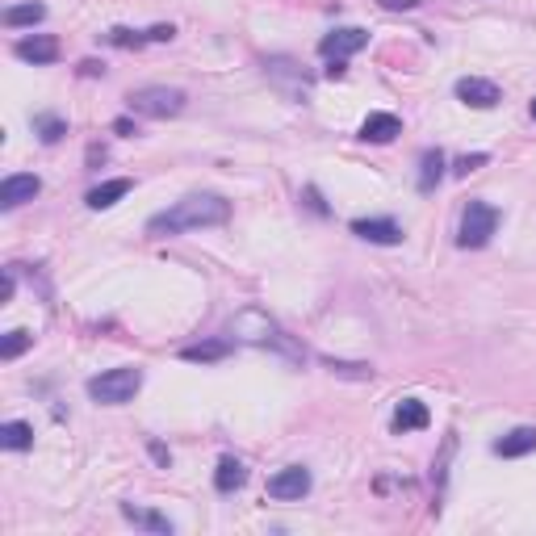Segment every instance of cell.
Here are the masks:
<instances>
[{
	"label": "cell",
	"instance_id": "1",
	"mask_svg": "<svg viewBox=\"0 0 536 536\" xmlns=\"http://www.w3.org/2000/svg\"><path fill=\"white\" fill-rule=\"evenodd\" d=\"M227 219H231V201H222L219 193H189L172 210H164V214H156V219L147 222V235L151 239H168V235L222 227Z\"/></svg>",
	"mask_w": 536,
	"mask_h": 536
},
{
	"label": "cell",
	"instance_id": "2",
	"mask_svg": "<svg viewBox=\"0 0 536 536\" xmlns=\"http://www.w3.org/2000/svg\"><path fill=\"white\" fill-rule=\"evenodd\" d=\"M231 335L239 344H252V348H272V353L290 356L293 365H302L306 361L302 348H298V344H293L290 335L264 315V310H256V306H247V310H239V315L231 318Z\"/></svg>",
	"mask_w": 536,
	"mask_h": 536
},
{
	"label": "cell",
	"instance_id": "3",
	"mask_svg": "<svg viewBox=\"0 0 536 536\" xmlns=\"http://www.w3.org/2000/svg\"><path fill=\"white\" fill-rule=\"evenodd\" d=\"M138 390H143V369H134V365L110 369V373H101V378L88 381V398L101 402V406H122V402H130Z\"/></svg>",
	"mask_w": 536,
	"mask_h": 536
},
{
	"label": "cell",
	"instance_id": "4",
	"mask_svg": "<svg viewBox=\"0 0 536 536\" xmlns=\"http://www.w3.org/2000/svg\"><path fill=\"white\" fill-rule=\"evenodd\" d=\"M126 105L138 118H176L184 110V93L168 85H147V88H134L130 97H126Z\"/></svg>",
	"mask_w": 536,
	"mask_h": 536
},
{
	"label": "cell",
	"instance_id": "5",
	"mask_svg": "<svg viewBox=\"0 0 536 536\" xmlns=\"http://www.w3.org/2000/svg\"><path fill=\"white\" fill-rule=\"evenodd\" d=\"M264 76L285 101H306V93H310V72L298 59H290V55H268Z\"/></svg>",
	"mask_w": 536,
	"mask_h": 536
},
{
	"label": "cell",
	"instance_id": "6",
	"mask_svg": "<svg viewBox=\"0 0 536 536\" xmlns=\"http://www.w3.org/2000/svg\"><path fill=\"white\" fill-rule=\"evenodd\" d=\"M495 231H499V210L490 206V201H469L465 214H461L457 244H461V247H487Z\"/></svg>",
	"mask_w": 536,
	"mask_h": 536
},
{
	"label": "cell",
	"instance_id": "7",
	"mask_svg": "<svg viewBox=\"0 0 536 536\" xmlns=\"http://www.w3.org/2000/svg\"><path fill=\"white\" fill-rule=\"evenodd\" d=\"M310 487H315V478H310V469L306 465H285V469H277V474L268 478V499L277 503H298L310 495Z\"/></svg>",
	"mask_w": 536,
	"mask_h": 536
},
{
	"label": "cell",
	"instance_id": "8",
	"mask_svg": "<svg viewBox=\"0 0 536 536\" xmlns=\"http://www.w3.org/2000/svg\"><path fill=\"white\" fill-rule=\"evenodd\" d=\"M365 47H369L365 30L344 25V30H331V34H323V42H318V55H323V59H348V55H356V50H365Z\"/></svg>",
	"mask_w": 536,
	"mask_h": 536
},
{
	"label": "cell",
	"instance_id": "9",
	"mask_svg": "<svg viewBox=\"0 0 536 536\" xmlns=\"http://www.w3.org/2000/svg\"><path fill=\"white\" fill-rule=\"evenodd\" d=\"M457 101H465L469 110H495L503 101L499 85L495 80H482V76H465V80H457Z\"/></svg>",
	"mask_w": 536,
	"mask_h": 536
},
{
	"label": "cell",
	"instance_id": "10",
	"mask_svg": "<svg viewBox=\"0 0 536 536\" xmlns=\"http://www.w3.org/2000/svg\"><path fill=\"white\" fill-rule=\"evenodd\" d=\"M353 235H356V239H365V244H378V247L402 244V227L394 219H356Z\"/></svg>",
	"mask_w": 536,
	"mask_h": 536
},
{
	"label": "cell",
	"instance_id": "11",
	"mask_svg": "<svg viewBox=\"0 0 536 536\" xmlns=\"http://www.w3.org/2000/svg\"><path fill=\"white\" fill-rule=\"evenodd\" d=\"M17 59L25 63H34V67H47V63L59 59V38H50V34H34V38H17Z\"/></svg>",
	"mask_w": 536,
	"mask_h": 536
},
{
	"label": "cell",
	"instance_id": "12",
	"mask_svg": "<svg viewBox=\"0 0 536 536\" xmlns=\"http://www.w3.org/2000/svg\"><path fill=\"white\" fill-rule=\"evenodd\" d=\"M38 193H42V181H38V176H30V172L9 176V181L0 184V210H17V206H25V201H34Z\"/></svg>",
	"mask_w": 536,
	"mask_h": 536
},
{
	"label": "cell",
	"instance_id": "13",
	"mask_svg": "<svg viewBox=\"0 0 536 536\" xmlns=\"http://www.w3.org/2000/svg\"><path fill=\"white\" fill-rule=\"evenodd\" d=\"M398 134H402L398 113H369L365 126H361V138H365V143H394Z\"/></svg>",
	"mask_w": 536,
	"mask_h": 536
},
{
	"label": "cell",
	"instance_id": "14",
	"mask_svg": "<svg viewBox=\"0 0 536 536\" xmlns=\"http://www.w3.org/2000/svg\"><path fill=\"white\" fill-rule=\"evenodd\" d=\"M490 449H495V457H528V452H536V427H512Z\"/></svg>",
	"mask_w": 536,
	"mask_h": 536
},
{
	"label": "cell",
	"instance_id": "15",
	"mask_svg": "<svg viewBox=\"0 0 536 536\" xmlns=\"http://www.w3.org/2000/svg\"><path fill=\"white\" fill-rule=\"evenodd\" d=\"M231 348H235L231 340H201V344L181 348V361H189V365H210V361H227Z\"/></svg>",
	"mask_w": 536,
	"mask_h": 536
},
{
	"label": "cell",
	"instance_id": "16",
	"mask_svg": "<svg viewBox=\"0 0 536 536\" xmlns=\"http://www.w3.org/2000/svg\"><path fill=\"white\" fill-rule=\"evenodd\" d=\"M427 419H432V415H427V406L419 398H402L398 406H394V432H419V427H427Z\"/></svg>",
	"mask_w": 536,
	"mask_h": 536
},
{
	"label": "cell",
	"instance_id": "17",
	"mask_svg": "<svg viewBox=\"0 0 536 536\" xmlns=\"http://www.w3.org/2000/svg\"><path fill=\"white\" fill-rule=\"evenodd\" d=\"M134 184L126 181V176H118V181H105V184H97V189H88V210H110V206H118L126 193H130Z\"/></svg>",
	"mask_w": 536,
	"mask_h": 536
},
{
	"label": "cell",
	"instance_id": "18",
	"mask_svg": "<svg viewBox=\"0 0 536 536\" xmlns=\"http://www.w3.org/2000/svg\"><path fill=\"white\" fill-rule=\"evenodd\" d=\"M444 176V151L440 147H427L424 156H419V193H432Z\"/></svg>",
	"mask_w": 536,
	"mask_h": 536
},
{
	"label": "cell",
	"instance_id": "19",
	"mask_svg": "<svg viewBox=\"0 0 536 536\" xmlns=\"http://www.w3.org/2000/svg\"><path fill=\"white\" fill-rule=\"evenodd\" d=\"M0 449H9V452L34 449V427L25 424V419H9V424L0 427Z\"/></svg>",
	"mask_w": 536,
	"mask_h": 536
},
{
	"label": "cell",
	"instance_id": "20",
	"mask_svg": "<svg viewBox=\"0 0 536 536\" xmlns=\"http://www.w3.org/2000/svg\"><path fill=\"white\" fill-rule=\"evenodd\" d=\"M244 482H247L244 461H235V457H222L219 469H214V487H219L222 495H231V490H239Z\"/></svg>",
	"mask_w": 536,
	"mask_h": 536
},
{
	"label": "cell",
	"instance_id": "21",
	"mask_svg": "<svg viewBox=\"0 0 536 536\" xmlns=\"http://www.w3.org/2000/svg\"><path fill=\"white\" fill-rule=\"evenodd\" d=\"M122 515L130 520V524L147 528V532L172 536V520H164V515H156V512H143V507H130V503H122Z\"/></svg>",
	"mask_w": 536,
	"mask_h": 536
},
{
	"label": "cell",
	"instance_id": "22",
	"mask_svg": "<svg viewBox=\"0 0 536 536\" xmlns=\"http://www.w3.org/2000/svg\"><path fill=\"white\" fill-rule=\"evenodd\" d=\"M42 17H47V9L30 0V4H13V9H4V17H0V22L9 25V30H22V25H38Z\"/></svg>",
	"mask_w": 536,
	"mask_h": 536
},
{
	"label": "cell",
	"instance_id": "23",
	"mask_svg": "<svg viewBox=\"0 0 536 536\" xmlns=\"http://www.w3.org/2000/svg\"><path fill=\"white\" fill-rule=\"evenodd\" d=\"M30 344H34V335H30V331H22V327L9 331V335L0 340V361H17V356H22Z\"/></svg>",
	"mask_w": 536,
	"mask_h": 536
},
{
	"label": "cell",
	"instance_id": "24",
	"mask_svg": "<svg viewBox=\"0 0 536 536\" xmlns=\"http://www.w3.org/2000/svg\"><path fill=\"white\" fill-rule=\"evenodd\" d=\"M113 42V47H126V50H138L143 47V42H151V34H147V30H126V25H118V30H110V34H105Z\"/></svg>",
	"mask_w": 536,
	"mask_h": 536
},
{
	"label": "cell",
	"instance_id": "25",
	"mask_svg": "<svg viewBox=\"0 0 536 536\" xmlns=\"http://www.w3.org/2000/svg\"><path fill=\"white\" fill-rule=\"evenodd\" d=\"M63 134H67L63 118H38V138H42V143H59Z\"/></svg>",
	"mask_w": 536,
	"mask_h": 536
},
{
	"label": "cell",
	"instance_id": "26",
	"mask_svg": "<svg viewBox=\"0 0 536 536\" xmlns=\"http://www.w3.org/2000/svg\"><path fill=\"white\" fill-rule=\"evenodd\" d=\"M331 373H340V378H373V365H344V361H327Z\"/></svg>",
	"mask_w": 536,
	"mask_h": 536
},
{
	"label": "cell",
	"instance_id": "27",
	"mask_svg": "<svg viewBox=\"0 0 536 536\" xmlns=\"http://www.w3.org/2000/svg\"><path fill=\"white\" fill-rule=\"evenodd\" d=\"M487 159L490 156H482V151H478V156H461V159H457V168H452V176H469V172H478Z\"/></svg>",
	"mask_w": 536,
	"mask_h": 536
},
{
	"label": "cell",
	"instance_id": "28",
	"mask_svg": "<svg viewBox=\"0 0 536 536\" xmlns=\"http://www.w3.org/2000/svg\"><path fill=\"white\" fill-rule=\"evenodd\" d=\"M381 9H394V13H411V9H419L424 0H378Z\"/></svg>",
	"mask_w": 536,
	"mask_h": 536
},
{
	"label": "cell",
	"instance_id": "29",
	"mask_svg": "<svg viewBox=\"0 0 536 536\" xmlns=\"http://www.w3.org/2000/svg\"><path fill=\"white\" fill-rule=\"evenodd\" d=\"M13 290H17V281H13V268H9V272H4V281H0V306L13 302Z\"/></svg>",
	"mask_w": 536,
	"mask_h": 536
},
{
	"label": "cell",
	"instance_id": "30",
	"mask_svg": "<svg viewBox=\"0 0 536 536\" xmlns=\"http://www.w3.org/2000/svg\"><path fill=\"white\" fill-rule=\"evenodd\" d=\"M147 34H151V42H172V38H176V30H172V25H151Z\"/></svg>",
	"mask_w": 536,
	"mask_h": 536
},
{
	"label": "cell",
	"instance_id": "31",
	"mask_svg": "<svg viewBox=\"0 0 536 536\" xmlns=\"http://www.w3.org/2000/svg\"><path fill=\"white\" fill-rule=\"evenodd\" d=\"M80 76H105V63L85 59V63H80Z\"/></svg>",
	"mask_w": 536,
	"mask_h": 536
},
{
	"label": "cell",
	"instance_id": "32",
	"mask_svg": "<svg viewBox=\"0 0 536 536\" xmlns=\"http://www.w3.org/2000/svg\"><path fill=\"white\" fill-rule=\"evenodd\" d=\"M344 72H348V67H344V59H327V80H340Z\"/></svg>",
	"mask_w": 536,
	"mask_h": 536
},
{
	"label": "cell",
	"instance_id": "33",
	"mask_svg": "<svg viewBox=\"0 0 536 536\" xmlns=\"http://www.w3.org/2000/svg\"><path fill=\"white\" fill-rule=\"evenodd\" d=\"M113 130H118V134H138V126H134L130 118H118V122H113Z\"/></svg>",
	"mask_w": 536,
	"mask_h": 536
},
{
	"label": "cell",
	"instance_id": "34",
	"mask_svg": "<svg viewBox=\"0 0 536 536\" xmlns=\"http://www.w3.org/2000/svg\"><path fill=\"white\" fill-rule=\"evenodd\" d=\"M528 110H532V118H536V97H532V105H528Z\"/></svg>",
	"mask_w": 536,
	"mask_h": 536
}]
</instances>
